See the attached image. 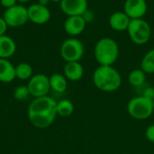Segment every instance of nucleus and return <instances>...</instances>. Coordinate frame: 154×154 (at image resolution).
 <instances>
[{"instance_id": "nucleus-1", "label": "nucleus", "mask_w": 154, "mask_h": 154, "mask_svg": "<svg viewBox=\"0 0 154 154\" xmlns=\"http://www.w3.org/2000/svg\"><path fill=\"white\" fill-rule=\"evenodd\" d=\"M57 101L51 97H34L28 106V118L32 125L44 129L52 125L57 115Z\"/></svg>"}, {"instance_id": "nucleus-2", "label": "nucleus", "mask_w": 154, "mask_h": 154, "mask_svg": "<svg viewBox=\"0 0 154 154\" xmlns=\"http://www.w3.org/2000/svg\"><path fill=\"white\" fill-rule=\"evenodd\" d=\"M93 83L101 91L114 92L120 88L122 77L120 72L113 66L99 65L93 73Z\"/></svg>"}, {"instance_id": "nucleus-3", "label": "nucleus", "mask_w": 154, "mask_h": 154, "mask_svg": "<svg viewBox=\"0 0 154 154\" xmlns=\"http://www.w3.org/2000/svg\"><path fill=\"white\" fill-rule=\"evenodd\" d=\"M94 55L99 65L113 66L119 57V46L112 38H102L95 45Z\"/></svg>"}, {"instance_id": "nucleus-4", "label": "nucleus", "mask_w": 154, "mask_h": 154, "mask_svg": "<svg viewBox=\"0 0 154 154\" xmlns=\"http://www.w3.org/2000/svg\"><path fill=\"white\" fill-rule=\"evenodd\" d=\"M127 112L136 120H146L153 114L152 101L143 96L133 97L127 104Z\"/></svg>"}, {"instance_id": "nucleus-5", "label": "nucleus", "mask_w": 154, "mask_h": 154, "mask_svg": "<svg viewBox=\"0 0 154 154\" xmlns=\"http://www.w3.org/2000/svg\"><path fill=\"white\" fill-rule=\"evenodd\" d=\"M127 32L134 43L143 45L149 42L152 35V29L150 24L143 18L134 19L130 22Z\"/></svg>"}, {"instance_id": "nucleus-6", "label": "nucleus", "mask_w": 154, "mask_h": 154, "mask_svg": "<svg viewBox=\"0 0 154 154\" xmlns=\"http://www.w3.org/2000/svg\"><path fill=\"white\" fill-rule=\"evenodd\" d=\"M84 51L82 42L75 37L65 40L60 48V56L66 62L79 61L84 55Z\"/></svg>"}, {"instance_id": "nucleus-7", "label": "nucleus", "mask_w": 154, "mask_h": 154, "mask_svg": "<svg viewBox=\"0 0 154 154\" xmlns=\"http://www.w3.org/2000/svg\"><path fill=\"white\" fill-rule=\"evenodd\" d=\"M3 18L8 27H20L29 21L27 7L22 5H15L5 10Z\"/></svg>"}, {"instance_id": "nucleus-8", "label": "nucleus", "mask_w": 154, "mask_h": 154, "mask_svg": "<svg viewBox=\"0 0 154 154\" xmlns=\"http://www.w3.org/2000/svg\"><path fill=\"white\" fill-rule=\"evenodd\" d=\"M27 87L31 96L34 97L47 96L51 89L50 79L44 74L39 73L32 75V77L29 79Z\"/></svg>"}, {"instance_id": "nucleus-9", "label": "nucleus", "mask_w": 154, "mask_h": 154, "mask_svg": "<svg viewBox=\"0 0 154 154\" xmlns=\"http://www.w3.org/2000/svg\"><path fill=\"white\" fill-rule=\"evenodd\" d=\"M28 19L30 22L35 24H44L51 19V11L48 6L42 5L38 3L32 4L27 7Z\"/></svg>"}, {"instance_id": "nucleus-10", "label": "nucleus", "mask_w": 154, "mask_h": 154, "mask_svg": "<svg viewBox=\"0 0 154 154\" xmlns=\"http://www.w3.org/2000/svg\"><path fill=\"white\" fill-rule=\"evenodd\" d=\"M147 10L148 5L146 0H125L124 5V12L131 20L143 18Z\"/></svg>"}, {"instance_id": "nucleus-11", "label": "nucleus", "mask_w": 154, "mask_h": 154, "mask_svg": "<svg viewBox=\"0 0 154 154\" xmlns=\"http://www.w3.org/2000/svg\"><path fill=\"white\" fill-rule=\"evenodd\" d=\"M61 11L68 16L83 15L88 10V0H61L60 3Z\"/></svg>"}, {"instance_id": "nucleus-12", "label": "nucleus", "mask_w": 154, "mask_h": 154, "mask_svg": "<svg viewBox=\"0 0 154 154\" xmlns=\"http://www.w3.org/2000/svg\"><path fill=\"white\" fill-rule=\"evenodd\" d=\"M86 25L87 22L82 15L68 16L64 23V30L69 35L75 37L84 32Z\"/></svg>"}, {"instance_id": "nucleus-13", "label": "nucleus", "mask_w": 154, "mask_h": 154, "mask_svg": "<svg viewBox=\"0 0 154 154\" xmlns=\"http://www.w3.org/2000/svg\"><path fill=\"white\" fill-rule=\"evenodd\" d=\"M130 22L131 18L124 11H117L113 13L108 20L110 27L116 32L127 31Z\"/></svg>"}, {"instance_id": "nucleus-14", "label": "nucleus", "mask_w": 154, "mask_h": 154, "mask_svg": "<svg viewBox=\"0 0 154 154\" xmlns=\"http://www.w3.org/2000/svg\"><path fill=\"white\" fill-rule=\"evenodd\" d=\"M64 76L70 81H78L82 79L84 75V68L79 61L66 62L63 69Z\"/></svg>"}, {"instance_id": "nucleus-15", "label": "nucleus", "mask_w": 154, "mask_h": 154, "mask_svg": "<svg viewBox=\"0 0 154 154\" xmlns=\"http://www.w3.org/2000/svg\"><path fill=\"white\" fill-rule=\"evenodd\" d=\"M15 79V67L8 59H0V82L10 83Z\"/></svg>"}, {"instance_id": "nucleus-16", "label": "nucleus", "mask_w": 154, "mask_h": 154, "mask_svg": "<svg viewBox=\"0 0 154 154\" xmlns=\"http://www.w3.org/2000/svg\"><path fill=\"white\" fill-rule=\"evenodd\" d=\"M16 51V43L7 35L0 36V59H9Z\"/></svg>"}, {"instance_id": "nucleus-17", "label": "nucleus", "mask_w": 154, "mask_h": 154, "mask_svg": "<svg viewBox=\"0 0 154 154\" xmlns=\"http://www.w3.org/2000/svg\"><path fill=\"white\" fill-rule=\"evenodd\" d=\"M51 89L57 93H64L68 87L67 79L64 75L60 73H54L50 78Z\"/></svg>"}, {"instance_id": "nucleus-18", "label": "nucleus", "mask_w": 154, "mask_h": 154, "mask_svg": "<svg viewBox=\"0 0 154 154\" xmlns=\"http://www.w3.org/2000/svg\"><path fill=\"white\" fill-rule=\"evenodd\" d=\"M146 80V73L142 69H135L128 75V82L134 88L142 87Z\"/></svg>"}, {"instance_id": "nucleus-19", "label": "nucleus", "mask_w": 154, "mask_h": 154, "mask_svg": "<svg viewBox=\"0 0 154 154\" xmlns=\"http://www.w3.org/2000/svg\"><path fill=\"white\" fill-rule=\"evenodd\" d=\"M57 115L62 117H68L71 116L74 112V105L69 99H62L57 102L56 107Z\"/></svg>"}, {"instance_id": "nucleus-20", "label": "nucleus", "mask_w": 154, "mask_h": 154, "mask_svg": "<svg viewBox=\"0 0 154 154\" xmlns=\"http://www.w3.org/2000/svg\"><path fill=\"white\" fill-rule=\"evenodd\" d=\"M32 77V68L26 62L18 63L15 66V78L21 80L30 79Z\"/></svg>"}, {"instance_id": "nucleus-21", "label": "nucleus", "mask_w": 154, "mask_h": 154, "mask_svg": "<svg viewBox=\"0 0 154 154\" xmlns=\"http://www.w3.org/2000/svg\"><path fill=\"white\" fill-rule=\"evenodd\" d=\"M141 69L146 74L154 73V49L145 53L141 61Z\"/></svg>"}, {"instance_id": "nucleus-22", "label": "nucleus", "mask_w": 154, "mask_h": 154, "mask_svg": "<svg viewBox=\"0 0 154 154\" xmlns=\"http://www.w3.org/2000/svg\"><path fill=\"white\" fill-rule=\"evenodd\" d=\"M30 91L27 86H19L14 91V97L18 101H23L30 96Z\"/></svg>"}, {"instance_id": "nucleus-23", "label": "nucleus", "mask_w": 154, "mask_h": 154, "mask_svg": "<svg viewBox=\"0 0 154 154\" xmlns=\"http://www.w3.org/2000/svg\"><path fill=\"white\" fill-rule=\"evenodd\" d=\"M145 136L151 143H154V125H151L145 131Z\"/></svg>"}, {"instance_id": "nucleus-24", "label": "nucleus", "mask_w": 154, "mask_h": 154, "mask_svg": "<svg viewBox=\"0 0 154 154\" xmlns=\"http://www.w3.org/2000/svg\"><path fill=\"white\" fill-rule=\"evenodd\" d=\"M142 96H143V97H145L148 99L152 101L154 99V88H152V87H149V88H145Z\"/></svg>"}, {"instance_id": "nucleus-25", "label": "nucleus", "mask_w": 154, "mask_h": 154, "mask_svg": "<svg viewBox=\"0 0 154 154\" xmlns=\"http://www.w3.org/2000/svg\"><path fill=\"white\" fill-rule=\"evenodd\" d=\"M0 4L4 8L7 9L17 5V0H0Z\"/></svg>"}, {"instance_id": "nucleus-26", "label": "nucleus", "mask_w": 154, "mask_h": 154, "mask_svg": "<svg viewBox=\"0 0 154 154\" xmlns=\"http://www.w3.org/2000/svg\"><path fill=\"white\" fill-rule=\"evenodd\" d=\"M8 29V25L5 23V19L3 17H0V36L5 35L7 32Z\"/></svg>"}, {"instance_id": "nucleus-27", "label": "nucleus", "mask_w": 154, "mask_h": 154, "mask_svg": "<svg viewBox=\"0 0 154 154\" xmlns=\"http://www.w3.org/2000/svg\"><path fill=\"white\" fill-rule=\"evenodd\" d=\"M50 2H51L50 0H38V4H40L42 5H44V6H48Z\"/></svg>"}, {"instance_id": "nucleus-28", "label": "nucleus", "mask_w": 154, "mask_h": 154, "mask_svg": "<svg viewBox=\"0 0 154 154\" xmlns=\"http://www.w3.org/2000/svg\"><path fill=\"white\" fill-rule=\"evenodd\" d=\"M29 1H31V0H17V2H19V3H27Z\"/></svg>"}, {"instance_id": "nucleus-29", "label": "nucleus", "mask_w": 154, "mask_h": 154, "mask_svg": "<svg viewBox=\"0 0 154 154\" xmlns=\"http://www.w3.org/2000/svg\"><path fill=\"white\" fill-rule=\"evenodd\" d=\"M51 2H54V3H60L61 0H50Z\"/></svg>"}, {"instance_id": "nucleus-30", "label": "nucleus", "mask_w": 154, "mask_h": 154, "mask_svg": "<svg viewBox=\"0 0 154 154\" xmlns=\"http://www.w3.org/2000/svg\"><path fill=\"white\" fill-rule=\"evenodd\" d=\"M152 105H153V111H154V99L152 100Z\"/></svg>"}]
</instances>
